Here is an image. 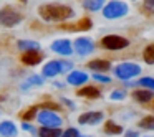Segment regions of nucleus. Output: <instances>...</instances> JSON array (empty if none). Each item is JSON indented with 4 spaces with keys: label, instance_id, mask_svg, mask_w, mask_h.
<instances>
[{
    "label": "nucleus",
    "instance_id": "obj_1",
    "mask_svg": "<svg viewBox=\"0 0 154 137\" xmlns=\"http://www.w3.org/2000/svg\"><path fill=\"white\" fill-rule=\"evenodd\" d=\"M38 15L45 22H63L70 20L75 15L73 8L60 4H45L38 8Z\"/></svg>",
    "mask_w": 154,
    "mask_h": 137
},
{
    "label": "nucleus",
    "instance_id": "obj_2",
    "mask_svg": "<svg viewBox=\"0 0 154 137\" xmlns=\"http://www.w3.org/2000/svg\"><path fill=\"white\" fill-rule=\"evenodd\" d=\"M128 13V5L121 0H111L103 7V15L108 20H114V18H121Z\"/></svg>",
    "mask_w": 154,
    "mask_h": 137
},
{
    "label": "nucleus",
    "instance_id": "obj_3",
    "mask_svg": "<svg viewBox=\"0 0 154 137\" xmlns=\"http://www.w3.org/2000/svg\"><path fill=\"white\" fill-rule=\"evenodd\" d=\"M141 73V66L136 63H121L114 68V74L119 79H131Z\"/></svg>",
    "mask_w": 154,
    "mask_h": 137
},
{
    "label": "nucleus",
    "instance_id": "obj_4",
    "mask_svg": "<svg viewBox=\"0 0 154 137\" xmlns=\"http://www.w3.org/2000/svg\"><path fill=\"white\" fill-rule=\"evenodd\" d=\"M22 22V15L12 7H5L0 10V23L4 27H15Z\"/></svg>",
    "mask_w": 154,
    "mask_h": 137
},
{
    "label": "nucleus",
    "instance_id": "obj_5",
    "mask_svg": "<svg viewBox=\"0 0 154 137\" xmlns=\"http://www.w3.org/2000/svg\"><path fill=\"white\" fill-rule=\"evenodd\" d=\"M101 46L106 48V50H123V48L129 46V41L128 38H123V37H118V35H108L101 40Z\"/></svg>",
    "mask_w": 154,
    "mask_h": 137
},
{
    "label": "nucleus",
    "instance_id": "obj_6",
    "mask_svg": "<svg viewBox=\"0 0 154 137\" xmlns=\"http://www.w3.org/2000/svg\"><path fill=\"white\" fill-rule=\"evenodd\" d=\"M38 122L42 124V127H60L63 121L53 111H42L38 114Z\"/></svg>",
    "mask_w": 154,
    "mask_h": 137
},
{
    "label": "nucleus",
    "instance_id": "obj_7",
    "mask_svg": "<svg viewBox=\"0 0 154 137\" xmlns=\"http://www.w3.org/2000/svg\"><path fill=\"white\" fill-rule=\"evenodd\" d=\"M104 119V114L100 111H90V112H85L78 117V122L83 124V126H96L101 121Z\"/></svg>",
    "mask_w": 154,
    "mask_h": 137
},
{
    "label": "nucleus",
    "instance_id": "obj_8",
    "mask_svg": "<svg viewBox=\"0 0 154 137\" xmlns=\"http://www.w3.org/2000/svg\"><path fill=\"white\" fill-rule=\"evenodd\" d=\"M51 50L58 55H63V56H70L73 53V46L68 40H57L51 43Z\"/></svg>",
    "mask_w": 154,
    "mask_h": 137
},
{
    "label": "nucleus",
    "instance_id": "obj_9",
    "mask_svg": "<svg viewBox=\"0 0 154 137\" xmlns=\"http://www.w3.org/2000/svg\"><path fill=\"white\" fill-rule=\"evenodd\" d=\"M75 50L78 51V55H90L93 53L94 50V45L93 41L90 40V38H78L76 41H75Z\"/></svg>",
    "mask_w": 154,
    "mask_h": 137
},
{
    "label": "nucleus",
    "instance_id": "obj_10",
    "mask_svg": "<svg viewBox=\"0 0 154 137\" xmlns=\"http://www.w3.org/2000/svg\"><path fill=\"white\" fill-rule=\"evenodd\" d=\"M42 60H43V56H42V53L38 50L25 51L23 56H22V61H23L25 64H28V66H35V64H38Z\"/></svg>",
    "mask_w": 154,
    "mask_h": 137
},
{
    "label": "nucleus",
    "instance_id": "obj_11",
    "mask_svg": "<svg viewBox=\"0 0 154 137\" xmlns=\"http://www.w3.org/2000/svg\"><path fill=\"white\" fill-rule=\"evenodd\" d=\"M43 76L45 78H55L57 74L61 73V61H48L43 66Z\"/></svg>",
    "mask_w": 154,
    "mask_h": 137
},
{
    "label": "nucleus",
    "instance_id": "obj_12",
    "mask_svg": "<svg viewBox=\"0 0 154 137\" xmlns=\"http://www.w3.org/2000/svg\"><path fill=\"white\" fill-rule=\"evenodd\" d=\"M68 84H71V86H80V84L86 83L88 81V74L83 73V71H71L70 74H68Z\"/></svg>",
    "mask_w": 154,
    "mask_h": 137
},
{
    "label": "nucleus",
    "instance_id": "obj_13",
    "mask_svg": "<svg viewBox=\"0 0 154 137\" xmlns=\"http://www.w3.org/2000/svg\"><path fill=\"white\" fill-rule=\"evenodd\" d=\"M0 136H4V137H15V136H17V127H15V124L10 122V121H4V122H0Z\"/></svg>",
    "mask_w": 154,
    "mask_h": 137
},
{
    "label": "nucleus",
    "instance_id": "obj_14",
    "mask_svg": "<svg viewBox=\"0 0 154 137\" xmlns=\"http://www.w3.org/2000/svg\"><path fill=\"white\" fill-rule=\"evenodd\" d=\"M88 68L98 71V73H106V71L111 68V63L108 60H93V61L88 63Z\"/></svg>",
    "mask_w": 154,
    "mask_h": 137
},
{
    "label": "nucleus",
    "instance_id": "obj_15",
    "mask_svg": "<svg viewBox=\"0 0 154 137\" xmlns=\"http://www.w3.org/2000/svg\"><path fill=\"white\" fill-rule=\"evenodd\" d=\"M78 96L86 97V99H98L101 96V93H100V89H96L93 86H85L83 89L78 91Z\"/></svg>",
    "mask_w": 154,
    "mask_h": 137
},
{
    "label": "nucleus",
    "instance_id": "obj_16",
    "mask_svg": "<svg viewBox=\"0 0 154 137\" xmlns=\"http://www.w3.org/2000/svg\"><path fill=\"white\" fill-rule=\"evenodd\" d=\"M104 4H106V0H85L83 7L90 12H98L104 7Z\"/></svg>",
    "mask_w": 154,
    "mask_h": 137
},
{
    "label": "nucleus",
    "instance_id": "obj_17",
    "mask_svg": "<svg viewBox=\"0 0 154 137\" xmlns=\"http://www.w3.org/2000/svg\"><path fill=\"white\" fill-rule=\"evenodd\" d=\"M133 97L139 103H149L152 99V93L147 89H139V91H133Z\"/></svg>",
    "mask_w": 154,
    "mask_h": 137
},
{
    "label": "nucleus",
    "instance_id": "obj_18",
    "mask_svg": "<svg viewBox=\"0 0 154 137\" xmlns=\"http://www.w3.org/2000/svg\"><path fill=\"white\" fill-rule=\"evenodd\" d=\"M104 132L109 134V136H116V134L123 132V127H121L119 124H116L114 121H106V122H104Z\"/></svg>",
    "mask_w": 154,
    "mask_h": 137
},
{
    "label": "nucleus",
    "instance_id": "obj_19",
    "mask_svg": "<svg viewBox=\"0 0 154 137\" xmlns=\"http://www.w3.org/2000/svg\"><path fill=\"white\" fill-rule=\"evenodd\" d=\"M38 134L40 137H61L60 127H42Z\"/></svg>",
    "mask_w": 154,
    "mask_h": 137
},
{
    "label": "nucleus",
    "instance_id": "obj_20",
    "mask_svg": "<svg viewBox=\"0 0 154 137\" xmlns=\"http://www.w3.org/2000/svg\"><path fill=\"white\" fill-rule=\"evenodd\" d=\"M18 48L25 53V51H30V50H38V48H40V43L32 41V40H22V41H18Z\"/></svg>",
    "mask_w": 154,
    "mask_h": 137
},
{
    "label": "nucleus",
    "instance_id": "obj_21",
    "mask_svg": "<svg viewBox=\"0 0 154 137\" xmlns=\"http://www.w3.org/2000/svg\"><path fill=\"white\" fill-rule=\"evenodd\" d=\"M42 84H43V78L42 76H30L25 81L23 86H22V89H30V88H33V86H42Z\"/></svg>",
    "mask_w": 154,
    "mask_h": 137
},
{
    "label": "nucleus",
    "instance_id": "obj_22",
    "mask_svg": "<svg viewBox=\"0 0 154 137\" xmlns=\"http://www.w3.org/2000/svg\"><path fill=\"white\" fill-rule=\"evenodd\" d=\"M139 127L141 129H146V130H152L154 129V116H146L144 119H141Z\"/></svg>",
    "mask_w": 154,
    "mask_h": 137
},
{
    "label": "nucleus",
    "instance_id": "obj_23",
    "mask_svg": "<svg viewBox=\"0 0 154 137\" xmlns=\"http://www.w3.org/2000/svg\"><path fill=\"white\" fill-rule=\"evenodd\" d=\"M143 58H144V61H146L147 64H154V43L149 45V46H146Z\"/></svg>",
    "mask_w": 154,
    "mask_h": 137
},
{
    "label": "nucleus",
    "instance_id": "obj_24",
    "mask_svg": "<svg viewBox=\"0 0 154 137\" xmlns=\"http://www.w3.org/2000/svg\"><path fill=\"white\" fill-rule=\"evenodd\" d=\"M137 84H139V86H143L144 89L154 91V78H141V79L137 81Z\"/></svg>",
    "mask_w": 154,
    "mask_h": 137
},
{
    "label": "nucleus",
    "instance_id": "obj_25",
    "mask_svg": "<svg viewBox=\"0 0 154 137\" xmlns=\"http://www.w3.org/2000/svg\"><path fill=\"white\" fill-rule=\"evenodd\" d=\"M37 111H38V106H35V107H30V109L27 111V112H23L22 114V117H23V121L25 122H28V121H32L35 117V114H37Z\"/></svg>",
    "mask_w": 154,
    "mask_h": 137
},
{
    "label": "nucleus",
    "instance_id": "obj_26",
    "mask_svg": "<svg viewBox=\"0 0 154 137\" xmlns=\"http://www.w3.org/2000/svg\"><path fill=\"white\" fill-rule=\"evenodd\" d=\"M143 10L146 12L147 15H154V0H144Z\"/></svg>",
    "mask_w": 154,
    "mask_h": 137
},
{
    "label": "nucleus",
    "instance_id": "obj_27",
    "mask_svg": "<svg viewBox=\"0 0 154 137\" xmlns=\"http://www.w3.org/2000/svg\"><path fill=\"white\" fill-rule=\"evenodd\" d=\"M76 28H78V30H90V28H91V20H90V18H83V20L76 25Z\"/></svg>",
    "mask_w": 154,
    "mask_h": 137
},
{
    "label": "nucleus",
    "instance_id": "obj_28",
    "mask_svg": "<svg viewBox=\"0 0 154 137\" xmlns=\"http://www.w3.org/2000/svg\"><path fill=\"white\" fill-rule=\"evenodd\" d=\"M61 137H80V132H78L75 127H70V129H66L61 134Z\"/></svg>",
    "mask_w": 154,
    "mask_h": 137
},
{
    "label": "nucleus",
    "instance_id": "obj_29",
    "mask_svg": "<svg viewBox=\"0 0 154 137\" xmlns=\"http://www.w3.org/2000/svg\"><path fill=\"white\" fill-rule=\"evenodd\" d=\"M124 97H126V94H124V91H113V93H111V99L113 101H121V99H124Z\"/></svg>",
    "mask_w": 154,
    "mask_h": 137
},
{
    "label": "nucleus",
    "instance_id": "obj_30",
    "mask_svg": "<svg viewBox=\"0 0 154 137\" xmlns=\"http://www.w3.org/2000/svg\"><path fill=\"white\" fill-rule=\"evenodd\" d=\"M93 79H98V81H101V83H109V78L103 76V74H98V73L93 74Z\"/></svg>",
    "mask_w": 154,
    "mask_h": 137
},
{
    "label": "nucleus",
    "instance_id": "obj_31",
    "mask_svg": "<svg viewBox=\"0 0 154 137\" xmlns=\"http://www.w3.org/2000/svg\"><path fill=\"white\" fill-rule=\"evenodd\" d=\"M71 66H73V64H71L70 61H61V73H63V71H70Z\"/></svg>",
    "mask_w": 154,
    "mask_h": 137
},
{
    "label": "nucleus",
    "instance_id": "obj_32",
    "mask_svg": "<svg viewBox=\"0 0 154 137\" xmlns=\"http://www.w3.org/2000/svg\"><path fill=\"white\" fill-rule=\"evenodd\" d=\"M124 137H139V134H137V132H133V130H128Z\"/></svg>",
    "mask_w": 154,
    "mask_h": 137
},
{
    "label": "nucleus",
    "instance_id": "obj_33",
    "mask_svg": "<svg viewBox=\"0 0 154 137\" xmlns=\"http://www.w3.org/2000/svg\"><path fill=\"white\" fill-rule=\"evenodd\" d=\"M22 127H23L25 130H33V127H32L28 122H23V124H22Z\"/></svg>",
    "mask_w": 154,
    "mask_h": 137
},
{
    "label": "nucleus",
    "instance_id": "obj_34",
    "mask_svg": "<svg viewBox=\"0 0 154 137\" xmlns=\"http://www.w3.org/2000/svg\"><path fill=\"white\" fill-rule=\"evenodd\" d=\"M80 137H90V136H80Z\"/></svg>",
    "mask_w": 154,
    "mask_h": 137
},
{
    "label": "nucleus",
    "instance_id": "obj_35",
    "mask_svg": "<svg viewBox=\"0 0 154 137\" xmlns=\"http://www.w3.org/2000/svg\"><path fill=\"white\" fill-rule=\"evenodd\" d=\"M144 137H151V136H144Z\"/></svg>",
    "mask_w": 154,
    "mask_h": 137
}]
</instances>
